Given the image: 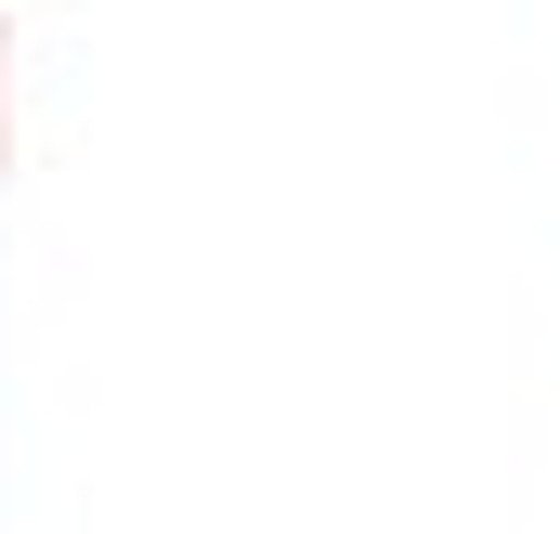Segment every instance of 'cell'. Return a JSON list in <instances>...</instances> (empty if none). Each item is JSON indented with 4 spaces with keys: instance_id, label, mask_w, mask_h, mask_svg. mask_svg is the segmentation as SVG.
<instances>
[{
    "instance_id": "cell-1",
    "label": "cell",
    "mask_w": 560,
    "mask_h": 534,
    "mask_svg": "<svg viewBox=\"0 0 560 534\" xmlns=\"http://www.w3.org/2000/svg\"><path fill=\"white\" fill-rule=\"evenodd\" d=\"M0 66H13V39H0Z\"/></svg>"
}]
</instances>
